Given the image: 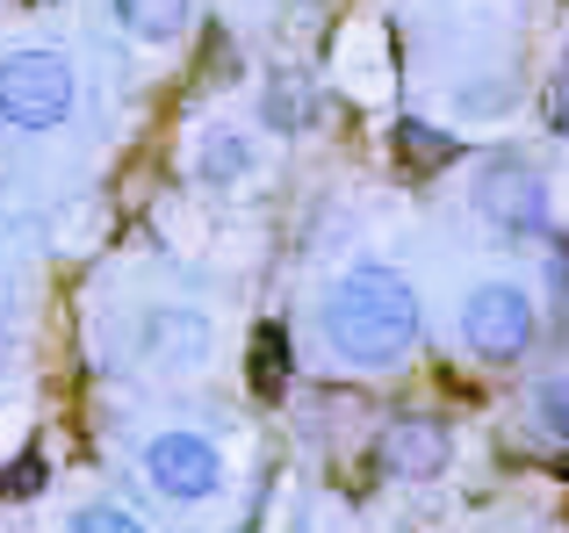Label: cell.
<instances>
[{
	"label": "cell",
	"instance_id": "30bf717a",
	"mask_svg": "<svg viewBox=\"0 0 569 533\" xmlns=\"http://www.w3.org/2000/svg\"><path fill=\"white\" fill-rule=\"evenodd\" d=\"M260 123L274 130V138H303V130L318 123V94H310L303 72H267V87H260Z\"/></svg>",
	"mask_w": 569,
	"mask_h": 533
},
{
	"label": "cell",
	"instance_id": "7a4b0ae2",
	"mask_svg": "<svg viewBox=\"0 0 569 533\" xmlns=\"http://www.w3.org/2000/svg\"><path fill=\"white\" fill-rule=\"evenodd\" d=\"M72 101H80V72L66 51H43V43L0 51V130L43 138L72 115Z\"/></svg>",
	"mask_w": 569,
	"mask_h": 533
},
{
	"label": "cell",
	"instance_id": "8fae6325",
	"mask_svg": "<svg viewBox=\"0 0 569 533\" xmlns=\"http://www.w3.org/2000/svg\"><path fill=\"white\" fill-rule=\"evenodd\" d=\"M397 159H403V173H440V167H455V152L461 144L447 138V130H432V123H418V115H403L397 123Z\"/></svg>",
	"mask_w": 569,
	"mask_h": 533
},
{
	"label": "cell",
	"instance_id": "5bb4252c",
	"mask_svg": "<svg viewBox=\"0 0 569 533\" xmlns=\"http://www.w3.org/2000/svg\"><path fill=\"white\" fill-rule=\"evenodd\" d=\"M66 533H152V526H144L138 512H123V505H80Z\"/></svg>",
	"mask_w": 569,
	"mask_h": 533
},
{
	"label": "cell",
	"instance_id": "8992f818",
	"mask_svg": "<svg viewBox=\"0 0 569 533\" xmlns=\"http://www.w3.org/2000/svg\"><path fill=\"white\" fill-rule=\"evenodd\" d=\"M138 353L152 368H167V375H194V368H209V353H217V324L194 303H159V310H144V324H138Z\"/></svg>",
	"mask_w": 569,
	"mask_h": 533
},
{
	"label": "cell",
	"instance_id": "6da1fadb",
	"mask_svg": "<svg viewBox=\"0 0 569 533\" xmlns=\"http://www.w3.org/2000/svg\"><path fill=\"white\" fill-rule=\"evenodd\" d=\"M318 339L339 368H361V375H389V368L411 361L418 346V289L411 274L382 260H361L325 289L318 303Z\"/></svg>",
	"mask_w": 569,
	"mask_h": 533
},
{
	"label": "cell",
	"instance_id": "52a82bcc",
	"mask_svg": "<svg viewBox=\"0 0 569 533\" xmlns=\"http://www.w3.org/2000/svg\"><path fill=\"white\" fill-rule=\"evenodd\" d=\"M376 462H382V476H397V483H432L455 462V440H447L440 419H389L382 440H376Z\"/></svg>",
	"mask_w": 569,
	"mask_h": 533
},
{
	"label": "cell",
	"instance_id": "2e32d148",
	"mask_svg": "<svg viewBox=\"0 0 569 533\" xmlns=\"http://www.w3.org/2000/svg\"><path fill=\"white\" fill-rule=\"evenodd\" d=\"M548 289H556V310H569V239H548Z\"/></svg>",
	"mask_w": 569,
	"mask_h": 533
},
{
	"label": "cell",
	"instance_id": "ba28073f",
	"mask_svg": "<svg viewBox=\"0 0 569 533\" xmlns=\"http://www.w3.org/2000/svg\"><path fill=\"white\" fill-rule=\"evenodd\" d=\"M252 173H260V144L246 138L238 123H209L202 138H194V181L202 188H246Z\"/></svg>",
	"mask_w": 569,
	"mask_h": 533
},
{
	"label": "cell",
	"instance_id": "e0dca14e",
	"mask_svg": "<svg viewBox=\"0 0 569 533\" xmlns=\"http://www.w3.org/2000/svg\"><path fill=\"white\" fill-rule=\"evenodd\" d=\"M0 491H8V497H29V491H43V462H37V454H22V462L8 469V483H0Z\"/></svg>",
	"mask_w": 569,
	"mask_h": 533
},
{
	"label": "cell",
	"instance_id": "3957f363",
	"mask_svg": "<svg viewBox=\"0 0 569 533\" xmlns=\"http://www.w3.org/2000/svg\"><path fill=\"white\" fill-rule=\"evenodd\" d=\"M533 332H541V303H533V289L512 281V274L476 281L469 303H461V339H469L476 361H519V353L533 346Z\"/></svg>",
	"mask_w": 569,
	"mask_h": 533
},
{
	"label": "cell",
	"instance_id": "277c9868",
	"mask_svg": "<svg viewBox=\"0 0 569 533\" xmlns=\"http://www.w3.org/2000/svg\"><path fill=\"white\" fill-rule=\"evenodd\" d=\"M144 483L167 505H209L223 491V447L194 425H167V433L144 440Z\"/></svg>",
	"mask_w": 569,
	"mask_h": 533
},
{
	"label": "cell",
	"instance_id": "7c38bea8",
	"mask_svg": "<svg viewBox=\"0 0 569 533\" xmlns=\"http://www.w3.org/2000/svg\"><path fill=\"white\" fill-rule=\"evenodd\" d=\"M252 390L260 396L289 390V332H281V324H260V332H252Z\"/></svg>",
	"mask_w": 569,
	"mask_h": 533
},
{
	"label": "cell",
	"instance_id": "9c48e42d",
	"mask_svg": "<svg viewBox=\"0 0 569 533\" xmlns=\"http://www.w3.org/2000/svg\"><path fill=\"white\" fill-rule=\"evenodd\" d=\"M109 8L123 22V37H138L144 51H173L194 22V0H109Z\"/></svg>",
	"mask_w": 569,
	"mask_h": 533
},
{
	"label": "cell",
	"instance_id": "5b68a950",
	"mask_svg": "<svg viewBox=\"0 0 569 533\" xmlns=\"http://www.w3.org/2000/svg\"><path fill=\"white\" fill-rule=\"evenodd\" d=\"M469 202L490 231L505 239H541L548 231V181L527 167V159H483L469 181Z\"/></svg>",
	"mask_w": 569,
	"mask_h": 533
},
{
	"label": "cell",
	"instance_id": "4fadbf2b",
	"mask_svg": "<svg viewBox=\"0 0 569 533\" xmlns=\"http://www.w3.org/2000/svg\"><path fill=\"white\" fill-rule=\"evenodd\" d=\"M533 419H541V433L569 440V375H548L541 390H533Z\"/></svg>",
	"mask_w": 569,
	"mask_h": 533
},
{
	"label": "cell",
	"instance_id": "9a60e30c",
	"mask_svg": "<svg viewBox=\"0 0 569 533\" xmlns=\"http://www.w3.org/2000/svg\"><path fill=\"white\" fill-rule=\"evenodd\" d=\"M541 123L556 130V138H569V72H556V80H548V94H541Z\"/></svg>",
	"mask_w": 569,
	"mask_h": 533
}]
</instances>
